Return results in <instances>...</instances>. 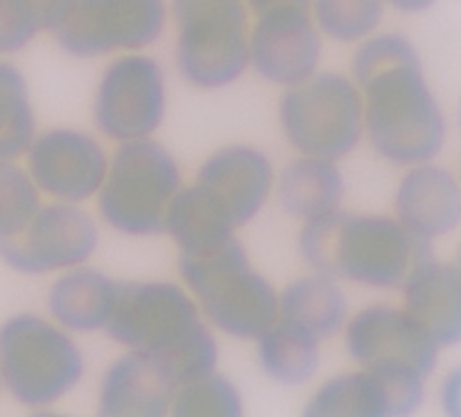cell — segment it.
<instances>
[{
	"label": "cell",
	"instance_id": "1f68e13d",
	"mask_svg": "<svg viewBox=\"0 0 461 417\" xmlns=\"http://www.w3.org/2000/svg\"><path fill=\"white\" fill-rule=\"evenodd\" d=\"M386 3L404 14H420L430 10L438 0H386Z\"/></svg>",
	"mask_w": 461,
	"mask_h": 417
},
{
	"label": "cell",
	"instance_id": "7c38bea8",
	"mask_svg": "<svg viewBox=\"0 0 461 417\" xmlns=\"http://www.w3.org/2000/svg\"><path fill=\"white\" fill-rule=\"evenodd\" d=\"M345 344L362 369H410L429 376L439 348L404 309L369 307L345 323Z\"/></svg>",
	"mask_w": 461,
	"mask_h": 417
},
{
	"label": "cell",
	"instance_id": "e0dca14e",
	"mask_svg": "<svg viewBox=\"0 0 461 417\" xmlns=\"http://www.w3.org/2000/svg\"><path fill=\"white\" fill-rule=\"evenodd\" d=\"M395 209L397 220L417 240L432 242L452 233L461 216L454 174L430 161L410 167L397 186Z\"/></svg>",
	"mask_w": 461,
	"mask_h": 417
},
{
	"label": "cell",
	"instance_id": "4dcf8cb0",
	"mask_svg": "<svg viewBox=\"0 0 461 417\" xmlns=\"http://www.w3.org/2000/svg\"><path fill=\"white\" fill-rule=\"evenodd\" d=\"M246 5L257 14H267L274 10H285V8H301V10H309L311 0H246Z\"/></svg>",
	"mask_w": 461,
	"mask_h": 417
},
{
	"label": "cell",
	"instance_id": "52a82bcc",
	"mask_svg": "<svg viewBox=\"0 0 461 417\" xmlns=\"http://www.w3.org/2000/svg\"><path fill=\"white\" fill-rule=\"evenodd\" d=\"M279 121L301 156L338 161L348 158L364 133V102L358 86L338 72H316L288 87Z\"/></svg>",
	"mask_w": 461,
	"mask_h": 417
},
{
	"label": "cell",
	"instance_id": "4fadbf2b",
	"mask_svg": "<svg viewBox=\"0 0 461 417\" xmlns=\"http://www.w3.org/2000/svg\"><path fill=\"white\" fill-rule=\"evenodd\" d=\"M107 165L98 141L76 130L45 131L28 148L30 177L37 191L63 204H82L98 195Z\"/></svg>",
	"mask_w": 461,
	"mask_h": 417
},
{
	"label": "cell",
	"instance_id": "277c9868",
	"mask_svg": "<svg viewBox=\"0 0 461 417\" xmlns=\"http://www.w3.org/2000/svg\"><path fill=\"white\" fill-rule=\"evenodd\" d=\"M179 274L205 318L227 336L257 340L279 320V295L249 267L233 237L198 253H181Z\"/></svg>",
	"mask_w": 461,
	"mask_h": 417
},
{
	"label": "cell",
	"instance_id": "7a4b0ae2",
	"mask_svg": "<svg viewBox=\"0 0 461 417\" xmlns=\"http://www.w3.org/2000/svg\"><path fill=\"white\" fill-rule=\"evenodd\" d=\"M104 329L117 344L151 357L176 386L216 371V338L194 297L176 283H117Z\"/></svg>",
	"mask_w": 461,
	"mask_h": 417
},
{
	"label": "cell",
	"instance_id": "44dd1931",
	"mask_svg": "<svg viewBox=\"0 0 461 417\" xmlns=\"http://www.w3.org/2000/svg\"><path fill=\"white\" fill-rule=\"evenodd\" d=\"M348 297L336 279L316 274L301 277L279 295V320L309 332L318 342L336 336L348 322Z\"/></svg>",
	"mask_w": 461,
	"mask_h": 417
},
{
	"label": "cell",
	"instance_id": "83f0119b",
	"mask_svg": "<svg viewBox=\"0 0 461 417\" xmlns=\"http://www.w3.org/2000/svg\"><path fill=\"white\" fill-rule=\"evenodd\" d=\"M311 5L318 30L339 43L367 40L384 15V0H311Z\"/></svg>",
	"mask_w": 461,
	"mask_h": 417
},
{
	"label": "cell",
	"instance_id": "5b68a950",
	"mask_svg": "<svg viewBox=\"0 0 461 417\" xmlns=\"http://www.w3.org/2000/svg\"><path fill=\"white\" fill-rule=\"evenodd\" d=\"M179 188V167L165 146L151 139L121 142L98 191V209L114 231L153 237L165 231V216Z\"/></svg>",
	"mask_w": 461,
	"mask_h": 417
},
{
	"label": "cell",
	"instance_id": "484cf974",
	"mask_svg": "<svg viewBox=\"0 0 461 417\" xmlns=\"http://www.w3.org/2000/svg\"><path fill=\"white\" fill-rule=\"evenodd\" d=\"M72 0H0V56L26 49L43 30H54Z\"/></svg>",
	"mask_w": 461,
	"mask_h": 417
},
{
	"label": "cell",
	"instance_id": "f1b7e54d",
	"mask_svg": "<svg viewBox=\"0 0 461 417\" xmlns=\"http://www.w3.org/2000/svg\"><path fill=\"white\" fill-rule=\"evenodd\" d=\"M40 205V191L30 174L12 161H0V239L21 231Z\"/></svg>",
	"mask_w": 461,
	"mask_h": 417
},
{
	"label": "cell",
	"instance_id": "30bf717a",
	"mask_svg": "<svg viewBox=\"0 0 461 417\" xmlns=\"http://www.w3.org/2000/svg\"><path fill=\"white\" fill-rule=\"evenodd\" d=\"M167 111L161 65L142 54L114 59L104 72L95 98V124L107 139L130 142L149 139Z\"/></svg>",
	"mask_w": 461,
	"mask_h": 417
},
{
	"label": "cell",
	"instance_id": "f546056e",
	"mask_svg": "<svg viewBox=\"0 0 461 417\" xmlns=\"http://www.w3.org/2000/svg\"><path fill=\"white\" fill-rule=\"evenodd\" d=\"M439 397H441V406L447 415L457 417L461 413V373H459V369H456L445 376Z\"/></svg>",
	"mask_w": 461,
	"mask_h": 417
},
{
	"label": "cell",
	"instance_id": "2e32d148",
	"mask_svg": "<svg viewBox=\"0 0 461 417\" xmlns=\"http://www.w3.org/2000/svg\"><path fill=\"white\" fill-rule=\"evenodd\" d=\"M196 185L221 205L235 227H242L266 205L274 186V167L257 148L227 146L202 165Z\"/></svg>",
	"mask_w": 461,
	"mask_h": 417
},
{
	"label": "cell",
	"instance_id": "9a60e30c",
	"mask_svg": "<svg viewBox=\"0 0 461 417\" xmlns=\"http://www.w3.org/2000/svg\"><path fill=\"white\" fill-rule=\"evenodd\" d=\"M404 311L436 346H454L461 336V276L456 264L434 257L422 242L402 281Z\"/></svg>",
	"mask_w": 461,
	"mask_h": 417
},
{
	"label": "cell",
	"instance_id": "ffe728a7",
	"mask_svg": "<svg viewBox=\"0 0 461 417\" xmlns=\"http://www.w3.org/2000/svg\"><path fill=\"white\" fill-rule=\"evenodd\" d=\"M345 181L336 161L303 156L290 161L277 181L281 207L294 218L311 222L339 209Z\"/></svg>",
	"mask_w": 461,
	"mask_h": 417
},
{
	"label": "cell",
	"instance_id": "6da1fadb",
	"mask_svg": "<svg viewBox=\"0 0 461 417\" xmlns=\"http://www.w3.org/2000/svg\"><path fill=\"white\" fill-rule=\"evenodd\" d=\"M351 68L376 154L399 167L436 159L445 144V117L410 40L401 33L367 37Z\"/></svg>",
	"mask_w": 461,
	"mask_h": 417
},
{
	"label": "cell",
	"instance_id": "9c48e42d",
	"mask_svg": "<svg viewBox=\"0 0 461 417\" xmlns=\"http://www.w3.org/2000/svg\"><path fill=\"white\" fill-rule=\"evenodd\" d=\"M165 23V0H72L52 32L67 54L98 58L153 45Z\"/></svg>",
	"mask_w": 461,
	"mask_h": 417
},
{
	"label": "cell",
	"instance_id": "ba28073f",
	"mask_svg": "<svg viewBox=\"0 0 461 417\" xmlns=\"http://www.w3.org/2000/svg\"><path fill=\"white\" fill-rule=\"evenodd\" d=\"M174 15L183 78L200 89L237 82L249 65L246 0H174Z\"/></svg>",
	"mask_w": 461,
	"mask_h": 417
},
{
	"label": "cell",
	"instance_id": "d6a6232c",
	"mask_svg": "<svg viewBox=\"0 0 461 417\" xmlns=\"http://www.w3.org/2000/svg\"><path fill=\"white\" fill-rule=\"evenodd\" d=\"M0 385H3V381H0Z\"/></svg>",
	"mask_w": 461,
	"mask_h": 417
},
{
	"label": "cell",
	"instance_id": "7402d4cb",
	"mask_svg": "<svg viewBox=\"0 0 461 417\" xmlns=\"http://www.w3.org/2000/svg\"><path fill=\"white\" fill-rule=\"evenodd\" d=\"M235 223L200 185L179 188L165 216V231L181 253H198L233 239Z\"/></svg>",
	"mask_w": 461,
	"mask_h": 417
},
{
	"label": "cell",
	"instance_id": "3957f363",
	"mask_svg": "<svg viewBox=\"0 0 461 417\" xmlns=\"http://www.w3.org/2000/svg\"><path fill=\"white\" fill-rule=\"evenodd\" d=\"M422 242L395 218L338 209L304 222L299 251L316 274L362 286L395 288L402 285Z\"/></svg>",
	"mask_w": 461,
	"mask_h": 417
},
{
	"label": "cell",
	"instance_id": "ac0fdd59",
	"mask_svg": "<svg viewBox=\"0 0 461 417\" xmlns=\"http://www.w3.org/2000/svg\"><path fill=\"white\" fill-rule=\"evenodd\" d=\"M176 385L159 364L142 351L114 360L100 385L102 417H163L170 412Z\"/></svg>",
	"mask_w": 461,
	"mask_h": 417
},
{
	"label": "cell",
	"instance_id": "d6986e66",
	"mask_svg": "<svg viewBox=\"0 0 461 417\" xmlns=\"http://www.w3.org/2000/svg\"><path fill=\"white\" fill-rule=\"evenodd\" d=\"M117 295V283L105 274L76 267L67 270L49 292L52 318L74 332H93L104 329Z\"/></svg>",
	"mask_w": 461,
	"mask_h": 417
},
{
	"label": "cell",
	"instance_id": "8fae6325",
	"mask_svg": "<svg viewBox=\"0 0 461 417\" xmlns=\"http://www.w3.org/2000/svg\"><path fill=\"white\" fill-rule=\"evenodd\" d=\"M95 220L76 204L37 209L21 231L0 239V257L19 274L43 276L82 267L98 248Z\"/></svg>",
	"mask_w": 461,
	"mask_h": 417
},
{
	"label": "cell",
	"instance_id": "603a6c76",
	"mask_svg": "<svg viewBox=\"0 0 461 417\" xmlns=\"http://www.w3.org/2000/svg\"><path fill=\"white\" fill-rule=\"evenodd\" d=\"M258 362L264 373L285 386L309 383L320 367V342L283 320L267 327L258 338Z\"/></svg>",
	"mask_w": 461,
	"mask_h": 417
},
{
	"label": "cell",
	"instance_id": "d4e9b609",
	"mask_svg": "<svg viewBox=\"0 0 461 417\" xmlns=\"http://www.w3.org/2000/svg\"><path fill=\"white\" fill-rule=\"evenodd\" d=\"M35 137V117L23 72L0 61V161L24 156Z\"/></svg>",
	"mask_w": 461,
	"mask_h": 417
},
{
	"label": "cell",
	"instance_id": "5bb4252c",
	"mask_svg": "<svg viewBox=\"0 0 461 417\" xmlns=\"http://www.w3.org/2000/svg\"><path fill=\"white\" fill-rule=\"evenodd\" d=\"M257 17L249 33V63L260 78L294 87L316 74L321 37L309 10L285 8Z\"/></svg>",
	"mask_w": 461,
	"mask_h": 417
},
{
	"label": "cell",
	"instance_id": "cb8c5ba5",
	"mask_svg": "<svg viewBox=\"0 0 461 417\" xmlns=\"http://www.w3.org/2000/svg\"><path fill=\"white\" fill-rule=\"evenodd\" d=\"M306 417H392L386 385L369 369L327 381L304 408Z\"/></svg>",
	"mask_w": 461,
	"mask_h": 417
},
{
	"label": "cell",
	"instance_id": "8992f818",
	"mask_svg": "<svg viewBox=\"0 0 461 417\" xmlns=\"http://www.w3.org/2000/svg\"><path fill=\"white\" fill-rule=\"evenodd\" d=\"M86 360L63 327L19 314L0 327V381L28 408H45L72 392Z\"/></svg>",
	"mask_w": 461,
	"mask_h": 417
},
{
	"label": "cell",
	"instance_id": "4316f807",
	"mask_svg": "<svg viewBox=\"0 0 461 417\" xmlns=\"http://www.w3.org/2000/svg\"><path fill=\"white\" fill-rule=\"evenodd\" d=\"M170 413L174 417H240L244 404L237 386L211 371L176 386Z\"/></svg>",
	"mask_w": 461,
	"mask_h": 417
}]
</instances>
